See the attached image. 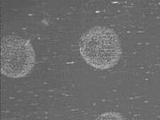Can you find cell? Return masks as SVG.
I'll return each instance as SVG.
<instances>
[{
	"mask_svg": "<svg viewBox=\"0 0 160 120\" xmlns=\"http://www.w3.org/2000/svg\"><path fill=\"white\" fill-rule=\"evenodd\" d=\"M36 64L34 47L29 39L6 35L1 40V74L22 78L31 73Z\"/></svg>",
	"mask_w": 160,
	"mask_h": 120,
	"instance_id": "cell-2",
	"label": "cell"
},
{
	"mask_svg": "<svg viewBox=\"0 0 160 120\" xmlns=\"http://www.w3.org/2000/svg\"><path fill=\"white\" fill-rule=\"evenodd\" d=\"M94 120H127L126 118L119 112L110 111L99 115Z\"/></svg>",
	"mask_w": 160,
	"mask_h": 120,
	"instance_id": "cell-3",
	"label": "cell"
},
{
	"mask_svg": "<svg viewBox=\"0 0 160 120\" xmlns=\"http://www.w3.org/2000/svg\"><path fill=\"white\" fill-rule=\"evenodd\" d=\"M79 52L89 66L107 70L118 63L122 56V46L115 30L104 26H94L80 38Z\"/></svg>",
	"mask_w": 160,
	"mask_h": 120,
	"instance_id": "cell-1",
	"label": "cell"
},
{
	"mask_svg": "<svg viewBox=\"0 0 160 120\" xmlns=\"http://www.w3.org/2000/svg\"><path fill=\"white\" fill-rule=\"evenodd\" d=\"M4 120H14V119H4Z\"/></svg>",
	"mask_w": 160,
	"mask_h": 120,
	"instance_id": "cell-4",
	"label": "cell"
}]
</instances>
